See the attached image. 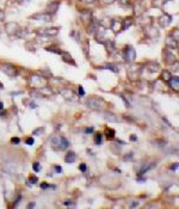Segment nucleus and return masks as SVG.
I'll return each mask as SVG.
<instances>
[{"label":"nucleus","instance_id":"79ce46f5","mask_svg":"<svg viewBox=\"0 0 179 209\" xmlns=\"http://www.w3.org/2000/svg\"><path fill=\"white\" fill-rule=\"evenodd\" d=\"M1 109H4V104L0 102V110H1Z\"/></svg>","mask_w":179,"mask_h":209},{"label":"nucleus","instance_id":"ea45409f","mask_svg":"<svg viewBox=\"0 0 179 209\" xmlns=\"http://www.w3.org/2000/svg\"><path fill=\"white\" fill-rule=\"evenodd\" d=\"M130 140H132V141H136V140H137V138H136L135 135H132V136H130Z\"/></svg>","mask_w":179,"mask_h":209},{"label":"nucleus","instance_id":"bb28decb","mask_svg":"<svg viewBox=\"0 0 179 209\" xmlns=\"http://www.w3.org/2000/svg\"><path fill=\"white\" fill-rule=\"evenodd\" d=\"M32 169H34L35 172H39V171H41V166H39L38 163H34V165H32Z\"/></svg>","mask_w":179,"mask_h":209},{"label":"nucleus","instance_id":"7c9ffc66","mask_svg":"<svg viewBox=\"0 0 179 209\" xmlns=\"http://www.w3.org/2000/svg\"><path fill=\"white\" fill-rule=\"evenodd\" d=\"M118 2H119L121 5H127V4L130 2V0H118Z\"/></svg>","mask_w":179,"mask_h":209},{"label":"nucleus","instance_id":"cd10ccee","mask_svg":"<svg viewBox=\"0 0 179 209\" xmlns=\"http://www.w3.org/2000/svg\"><path fill=\"white\" fill-rule=\"evenodd\" d=\"M43 132H44V128H38V129L34 130V135H38V134H42Z\"/></svg>","mask_w":179,"mask_h":209},{"label":"nucleus","instance_id":"dca6fc26","mask_svg":"<svg viewBox=\"0 0 179 209\" xmlns=\"http://www.w3.org/2000/svg\"><path fill=\"white\" fill-rule=\"evenodd\" d=\"M168 83H170V85L173 90H176V91H178L179 89V78L176 75V77H171V79L168 80Z\"/></svg>","mask_w":179,"mask_h":209},{"label":"nucleus","instance_id":"aec40b11","mask_svg":"<svg viewBox=\"0 0 179 209\" xmlns=\"http://www.w3.org/2000/svg\"><path fill=\"white\" fill-rule=\"evenodd\" d=\"M38 91L43 94V97H44L46 94H53V91H51V89H50L49 86H43L42 89H39Z\"/></svg>","mask_w":179,"mask_h":209},{"label":"nucleus","instance_id":"6e6552de","mask_svg":"<svg viewBox=\"0 0 179 209\" xmlns=\"http://www.w3.org/2000/svg\"><path fill=\"white\" fill-rule=\"evenodd\" d=\"M30 83L34 87H41L46 84V78L44 77H39V75H32L30 78Z\"/></svg>","mask_w":179,"mask_h":209},{"label":"nucleus","instance_id":"72a5a7b5","mask_svg":"<svg viewBox=\"0 0 179 209\" xmlns=\"http://www.w3.org/2000/svg\"><path fill=\"white\" fill-rule=\"evenodd\" d=\"M55 170H56V172H57V173H61V172H62L61 166H55Z\"/></svg>","mask_w":179,"mask_h":209},{"label":"nucleus","instance_id":"423d86ee","mask_svg":"<svg viewBox=\"0 0 179 209\" xmlns=\"http://www.w3.org/2000/svg\"><path fill=\"white\" fill-rule=\"evenodd\" d=\"M30 19L34 20H38V22H44V23H49L51 22V15L48 12H43V13H35V15L30 16Z\"/></svg>","mask_w":179,"mask_h":209},{"label":"nucleus","instance_id":"6ab92c4d","mask_svg":"<svg viewBox=\"0 0 179 209\" xmlns=\"http://www.w3.org/2000/svg\"><path fill=\"white\" fill-rule=\"evenodd\" d=\"M134 23V20H132V17H128V18H125L124 20L122 22V30H125V29H128L132 24Z\"/></svg>","mask_w":179,"mask_h":209},{"label":"nucleus","instance_id":"c9c22d12","mask_svg":"<svg viewBox=\"0 0 179 209\" xmlns=\"http://www.w3.org/2000/svg\"><path fill=\"white\" fill-rule=\"evenodd\" d=\"M29 180H30V182H32V183H37V180H38V179L36 178V177H30V179H29Z\"/></svg>","mask_w":179,"mask_h":209},{"label":"nucleus","instance_id":"4468645a","mask_svg":"<svg viewBox=\"0 0 179 209\" xmlns=\"http://www.w3.org/2000/svg\"><path fill=\"white\" fill-rule=\"evenodd\" d=\"M110 28H111V30L114 31L115 34H117V32L122 31V22H119V20H112Z\"/></svg>","mask_w":179,"mask_h":209},{"label":"nucleus","instance_id":"49530a36","mask_svg":"<svg viewBox=\"0 0 179 209\" xmlns=\"http://www.w3.org/2000/svg\"><path fill=\"white\" fill-rule=\"evenodd\" d=\"M0 36H1V28H0Z\"/></svg>","mask_w":179,"mask_h":209},{"label":"nucleus","instance_id":"f3484780","mask_svg":"<svg viewBox=\"0 0 179 209\" xmlns=\"http://www.w3.org/2000/svg\"><path fill=\"white\" fill-rule=\"evenodd\" d=\"M60 55H62V59L65 62H68V63H70V65H75V62L73 61V59H72V56H70L67 52H62L61 50V53H60Z\"/></svg>","mask_w":179,"mask_h":209},{"label":"nucleus","instance_id":"f257e3e1","mask_svg":"<svg viewBox=\"0 0 179 209\" xmlns=\"http://www.w3.org/2000/svg\"><path fill=\"white\" fill-rule=\"evenodd\" d=\"M86 104L90 109L96 110V111H103L106 108V102L101 97H90L86 101Z\"/></svg>","mask_w":179,"mask_h":209},{"label":"nucleus","instance_id":"a211bd4d","mask_svg":"<svg viewBox=\"0 0 179 209\" xmlns=\"http://www.w3.org/2000/svg\"><path fill=\"white\" fill-rule=\"evenodd\" d=\"M75 160H77V155H75L74 152H69L68 154L65 157V161H66V163H68V164L74 163Z\"/></svg>","mask_w":179,"mask_h":209},{"label":"nucleus","instance_id":"37998d69","mask_svg":"<svg viewBox=\"0 0 179 209\" xmlns=\"http://www.w3.org/2000/svg\"><path fill=\"white\" fill-rule=\"evenodd\" d=\"M137 204H139V203H137V202H136V203H132V207H136V206H137Z\"/></svg>","mask_w":179,"mask_h":209},{"label":"nucleus","instance_id":"58836bf2","mask_svg":"<svg viewBox=\"0 0 179 209\" xmlns=\"http://www.w3.org/2000/svg\"><path fill=\"white\" fill-rule=\"evenodd\" d=\"M177 167H178V164H176V165H172V166H171L172 170H177Z\"/></svg>","mask_w":179,"mask_h":209},{"label":"nucleus","instance_id":"a18cd8bd","mask_svg":"<svg viewBox=\"0 0 179 209\" xmlns=\"http://www.w3.org/2000/svg\"><path fill=\"white\" fill-rule=\"evenodd\" d=\"M2 87H4V86H2V84H1V83H0V89H2Z\"/></svg>","mask_w":179,"mask_h":209},{"label":"nucleus","instance_id":"a19ab883","mask_svg":"<svg viewBox=\"0 0 179 209\" xmlns=\"http://www.w3.org/2000/svg\"><path fill=\"white\" fill-rule=\"evenodd\" d=\"M35 207V203H30L29 206H28V208H34Z\"/></svg>","mask_w":179,"mask_h":209},{"label":"nucleus","instance_id":"a878e982","mask_svg":"<svg viewBox=\"0 0 179 209\" xmlns=\"http://www.w3.org/2000/svg\"><path fill=\"white\" fill-rule=\"evenodd\" d=\"M94 141L97 145H101V134H97L96 138H94Z\"/></svg>","mask_w":179,"mask_h":209},{"label":"nucleus","instance_id":"ddd939ff","mask_svg":"<svg viewBox=\"0 0 179 209\" xmlns=\"http://www.w3.org/2000/svg\"><path fill=\"white\" fill-rule=\"evenodd\" d=\"M59 6H60V2H59V1H51L47 7L48 13H55V12L59 10Z\"/></svg>","mask_w":179,"mask_h":209},{"label":"nucleus","instance_id":"39448f33","mask_svg":"<svg viewBox=\"0 0 179 209\" xmlns=\"http://www.w3.org/2000/svg\"><path fill=\"white\" fill-rule=\"evenodd\" d=\"M59 31H60L59 28H43V29H38L36 34L39 36H56Z\"/></svg>","mask_w":179,"mask_h":209},{"label":"nucleus","instance_id":"412c9836","mask_svg":"<svg viewBox=\"0 0 179 209\" xmlns=\"http://www.w3.org/2000/svg\"><path fill=\"white\" fill-rule=\"evenodd\" d=\"M105 134H106V138H108V139L112 140L114 139V136H115V130H114V129H111V128H106Z\"/></svg>","mask_w":179,"mask_h":209},{"label":"nucleus","instance_id":"f03ea898","mask_svg":"<svg viewBox=\"0 0 179 209\" xmlns=\"http://www.w3.org/2000/svg\"><path fill=\"white\" fill-rule=\"evenodd\" d=\"M50 145L54 149H57V151H65L67 149L68 146H69V142L68 140L63 136H60V135H54L51 139H50Z\"/></svg>","mask_w":179,"mask_h":209},{"label":"nucleus","instance_id":"e433bc0d","mask_svg":"<svg viewBox=\"0 0 179 209\" xmlns=\"http://www.w3.org/2000/svg\"><path fill=\"white\" fill-rule=\"evenodd\" d=\"M85 133H87V134H88V133H90V134L93 133V128H87V129L85 130Z\"/></svg>","mask_w":179,"mask_h":209},{"label":"nucleus","instance_id":"4be33fe9","mask_svg":"<svg viewBox=\"0 0 179 209\" xmlns=\"http://www.w3.org/2000/svg\"><path fill=\"white\" fill-rule=\"evenodd\" d=\"M171 73L168 72V70H163V75H161V78H163V80H165V81H168L170 79H171Z\"/></svg>","mask_w":179,"mask_h":209},{"label":"nucleus","instance_id":"473e14b6","mask_svg":"<svg viewBox=\"0 0 179 209\" xmlns=\"http://www.w3.org/2000/svg\"><path fill=\"white\" fill-rule=\"evenodd\" d=\"M4 19H5V13H4V11L0 10V22L4 20Z\"/></svg>","mask_w":179,"mask_h":209},{"label":"nucleus","instance_id":"2eb2a0df","mask_svg":"<svg viewBox=\"0 0 179 209\" xmlns=\"http://www.w3.org/2000/svg\"><path fill=\"white\" fill-rule=\"evenodd\" d=\"M166 46L172 48V49H177L178 48V41L174 39L172 36H168L167 39H166Z\"/></svg>","mask_w":179,"mask_h":209},{"label":"nucleus","instance_id":"4c0bfd02","mask_svg":"<svg viewBox=\"0 0 179 209\" xmlns=\"http://www.w3.org/2000/svg\"><path fill=\"white\" fill-rule=\"evenodd\" d=\"M49 186H50V185H48V184H44V183H43V184H41V188H42V189H47V188H49Z\"/></svg>","mask_w":179,"mask_h":209},{"label":"nucleus","instance_id":"b1692460","mask_svg":"<svg viewBox=\"0 0 179 209\" xmlns=\"http://www.w3.org/2000/svg\"><path fill=\"white\" fill-rule=\"evenodd\" d=\"M30 96L34 97V98H42V97H43V94L39 92V91H36V90L31 91V92H30Z\"/></svg>","mask_w":179,"mask_h":209},{"label":"nucleus","instance_id":"f704fd0d","mask_svg":"<svg viewBox=\"0 0 179 209\" xmlns=\"http://www.w3.org/2000/svg\"><path fill=\"white\" fill-rule=\"evenodd\" d=\"M80 170L83 171V172H85V171H86V165H85V164H81V165H80Z\"/></svg>","mask_w":179,"mask_h":209},{"label":"nucleus","instance_id":"1a4fd4ad","mask_svg":"<svg viewBox=\"0 0 179 209\" xmlns=\"http://www.w3.org/2000/svg\"><path fill=\"white\" fill-rule=\"evenodd\" d=\"M60 93L62 94V97L65 99H68V101H77L78 98H77V94L74 93L73 90H70V89H63L60 91Z\"/></svg>","mask_w":179,"mask_h":209},{"label":"nucleus","instance_id":"f8f14e48","mask_svg":"<svg viewBox=\"0 0 179 209\" xmlns=\"http://www.w3.org/2000/svg\"><path fill=\"white\" fill-rule=\"evenodd\" d=\"M104 118L108 121V122H112V123H117V122H121V118L115 115V114H112V112H106L105 115H104Z\"/></svg>","mask_w":179,"mask_h":209},{"label":"nucleus","instance_id":"9b49d317","mask_svg":"<svg viewBox=\"0 0 179 209\" xmlns=\"http://www.w3.org/2000/svg\"><path fill=\"white\" fill-rule=\"evenodd\" d=\"M172 22V17L168 13H163L160 18H159V24H160V26H163V28H166V26H168Z\"/></svg>","mask_w":179,"mask_h":209},{"label":"nucleus","instance_id":"20e7f679","mask_svg":"<svg viewBox=\"0 0 179 209\" xmlns=\"http://www.w3.org/2000/svg\"><path fill=\"white\" fill-rule=\"evenodd\" d=\"M0 70H2L6 75H8V77H11V78H15L18 75V70L16 68V66H13V65H11V63H4V65H1Z\"/></svg>","mask_w":179,"mask_h":209},{"label":"nucleus","instance_id":"0eeeda50","mask_svg":"<svg viewBox=\"0 0 179 209\" xmlns=\"http://www.w3.org/2000/svg\"><path fill=\"white\" fill-rule=\"evenodd\" d=\"M124 57L127 62H134L136 59V52L132 47H127L124 50Z\"/></svg>","mask_w":179,"mask_h":209},{"label":"nucleus","instance_id":"393cba45","mask_svg":"<svg viewBox=\"0 0 179 209\" xmlns=\"http://www.w3.org/2000/svg\"><path fill=\"white\" fill-rule=\"evenodd\" d=\"M105 68H106V70H112V72H115V73H116V72H118V68H117L115 65H112V63H108V65L105 66Z\"/></svg>","mask_w":179,"mask_h":209},{"label":"nucleus","instance_id":"c03bdc74","mask_svg":"<svg viewBox=\"0 0 179 209\" xmlns=\"http://www.w3.org/2000/svg\"><path fill=\"white\" fill-rule=\"evenodd\" d=\"M104 1H105V2H112L114 0H104Z\"/></svg>","mask_w":179,"mask_h":209},{"label":"nucleus","instance_id":"2f4dec72","mask_svg":"<svg viewBox=\"0 0 179 209\" xmlns=\"http://www.w3.org/2000/svg\"><path fill=\"white\" fill-rule=\"evenodd\" d=\"M11 142H12V143H16V145H18V143L20 142V140L18 139V138H13V139L11 140Z\"/></svg>","mask_w":179,"mask_h":209},{"label":"nucleus","instance_id":"c756f323","mask_svg":"<svg viewBox=\"0 0 179 209\" xmlns=\"http://www.w3.org/2000/svg\"><path fill=\"white\" fill-rule=\"evenodd\" d=\"M78 93L80 96H85V91H84V89H83V86H79L78 89Z\"/></svg>","mask_w":179,"mask_h":209},{"label":"nucleus","instance_id":"c85d7f7f","mask_svg":"<svg viewBox=\"0 0 179 209\" xmlns=\"http://www.w3.org/2000/svg\"><path fill=\"white\" fill-rule=\"evenodd\" d=\"M25 143L29 145V146H32L34 145V139L32 138H28V139L25 140Z\"/></svg>","mask_w":179,"mask_h":209},{"label":"nucleus","instance_id":"7ed1b4c3","mask_svg":"<svg viewBox=\"0 0 179 209\" xmlns=\"http://www.w3.org/2000/svg\"><path fill=\"white\" fill-rule=\"evenodd\" d=\"M4 29H5V32L7 34L8 36H17V35H19V32L22 30L20 26L16 22H8V23H6Z\"/></svg>","mask_w":179,"mask_h":209},{"label":"nucleus","instance_id":"9d476101","mask_svg":"<svg viewBox=\"0 0 179 209\" xmlns=\"http://www.w3.org/2000/svg\"><path fill=\"white\" fill-rule=\"evenodd\" d=\"M163 60L168 65H173L174 62H177V56L173 53H171V52H168V50H165L163 52Z\"/></svg>","mask_w":179,"mask_h":209},{"label":"nucleus","instance_id":"5701e85b","mask_svg":"<svg viewBox=\"0 0 179 209\" xmlns=\"http://www.w3.org/2000/svg\"><path fill=\"white\" fill-rule=\"evenodd\" d=\"M148 68H149V72L154 73V72H158V70H159V66H158L156 63H150V65L148 66Z\"/></svg>","mask_w":179,"mask_h":209}]
</instances>
